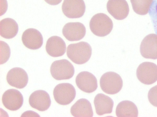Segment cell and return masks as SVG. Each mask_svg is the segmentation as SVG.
Here are the masks:
<instances>
[{
	"label": "cell",
	"instance_id": "21",
	"mask_svg": "<svg viewBox=\"0 0 157 117\" xmlns=\"http://www.w3.org/2000/svg\"><path fill=\"white\" fill-rule=\"evenodd\" d=\"M153 0H130L134 11L137 14H147Z\"/></svg>",
	"mask_w": 157,
	"mask_h": 117
},
{
	"label": "cell",
	"instance_id": "17",
	"mask_svg": "<svg viewBox=\"0 0 157 117\" xmlns=\"http://www.w3.org/2000/svg\"><path fill=\"white\" fill-rule=\"evenodd\" d=\"M94 103L96 113L98 115L111 113L112 112L113 101L110 97L104 94H97L94 98Z\"/></svg>",
	"mask_w": 157,
	"mask_h": 117
},
{
	"label": "cell",
	"instance_id": "4",
	"mask_svg": "<svg viewBox=\"0 0 157 117\" xmlns=\"http://www.w3.org/2000/svg\"><path fill=\"white\" fill-rule=\"evenodd\" d=\"M50 71L52 77L57 80L70 79L73 77L75 72L73 66L66 59L53 62L51 65Z\"/></svg>",
	"mask_w": 157,
	"mask_h": 117
},
{
	"label": "cell",
	"instance_id": "12",
	"mask_svg": "<svg viewBox=\"0 0 157 117\" xmlns=\"http://www.w3.org/2000/svg\"><path fill=\"white\" fill-rule=\"evenodd\" d=\"M31 107L40 111L47 110L51 104L49 94L45 91L39 90L33 92L29 98Z\"/></svg>",
	"mask_w": 157,
	"mask_h": 117
},
{
	"label": "cell",
	"instance_id": "5",
	"mask_svg": "<svg viewBox=\"0 0 157 117\" xmlns=\"http://www.w3.org/2000/svg\"><path fill=\"white\" fill-rule=\"evenodd\" d=\"M53 94L56 101L62 105L70 104L75 99L76 91L74 86L69 83L58 84L54 88Z\"/></svg>",
	"mask_w": 157,
	"mask_h": 117
},
{
	"label": "cell",
	"instance_id": "3",
	"mask_svg": "<svg viewBox=\"0 0 157 117\" xmlns=\"http://www.w3.org/2000/svg\"><path fill=\"white\" fill-rule=\"evenodd\" d=\"M100 86L105 93L114 94L118 93L123 86V81L120 76L116 72H108L103 74L100 79Z\"/></svg>",
	"mask_w": 157,
	"mask_h": 117
},
{
	"label": "cell",
	"instance_id": "22",
	"mask_svg": "<svg viewBox=\"0 0 157 117\" xmlns=\"http://www.w3.org/2000/svg\"><path fill=\"white\" fill-rule=\"evenodd\" d=\"M152 25L157 35V0H154L149 8L148 12Z\"/></svg>",
	"mask_w": 157,
	"mask_h": 117
},
{
	"label": "cell",
	"instance_id": "10",
	"mask_svg": "<svg viewBox=\"0 0 157 117\" xmlns=\"http://www.w3.org/2000/svg\"><path fill=\"white\" fill-rule=\"evenodd\" d=\"M141 55L146 58L157 59V35L151 34L147 35L142 41L140 47Z\"/></svg>",
	"mask_w": 157,
	"mask_h": 117
},
{
	"label": "cell",
	"instance_id": "19",
	"mask_svg": "<svg viewBox=\"0 0 157 117\" xmlns=\"http://www.w3.org/2000/svg\"><path fill=\"white\" fill-rule=\"evenodd\" d=\"M1 36L6 39L14 37L17 33L18 26L16 21L10 18H6L0 21Z\"/></svg>",
	"mask_w": 157,
	"mask_h": 117
},
{
	"label": "cell",
	"instance_id": "8",
	"mask_svg": "<svg viewBox=\"0 0 157 117\" xmlns=\"http://www.w3.org/2000/svg\"><path fill=\"white\" fill-rule=\"evenodd\" d=\"M4 107L11 111H16L22 106L23 98L21 93L15 89H10L3 93L2 98Z\"/></svg>",
	"mask_w": 157,
	"mask_h": 117
},
{
	"label": "cell",
	"instance_id": "18",
	"mask_svg": "<svg viewBox=\"0 0 157 117\" xmlns=\"http://www.w3.org/2000/svg\"><path fill=\"white\" fill-rule=\"evenodd\" d=\"M71 112L74 117H93V112L91 103L87 100L81 98L71 107Z\"/></svg>",
	"mask_w": 157,
	"mask_h": 117
},
{
	"label": "cell",
	"instance_id": "16",
	"mask_svg": "<svg viewBox=\"0 0 157 117\" xmlns=\"http://www.w3.org/2000/svg\"><path fill=\"white\" fill-rule=\"evenodd\" d=\"M66 48V44L63 40L56 36L49 38L46 45V50L47 53L54 57L63 55L65 53Z\"/></svg>",
	"mask_w": 157,
	"mask_h": 117
},
{
	"label": "cell",
	"instance_id": "14",
	"mask_svg": "<svg viewBox=\"0 0 157 117\" xmlns=\"http://www.w3.org/2000/svg\"><path fill=\"white\" fill-rule=\"evenodd\" d=\"M107 8L108 12L117 20L124 19L129 12L128 5L125 0H109Z\"/></svg>",
	"mask_w": 157,
	"mask_h": 117
},
{
	"label": "cell",
	"instance_id": "25",
	"mask_svg": "<svg viewBox=\"0 0 157 117\" xmlns=\"http://www.w3.org/2000/svg\"><path fill=\"white\" fill-rule=\"evenodd\" d=\"M48 4L52 5H56L58 4L62 0H44Z\"/></svg>",
	"mask_w": 157,
	"mask_h": 117
},
{
	"label": "cell",
	"instance_id": "6",
	"mask_svg": "<svg viewBox=\"0 0 157 117\" xmlns=\"http://www.w3.org/2000/svg\"><path fill=\"white\" fill-rule=\"evenodd\" d=\"M136 76L138 80L145 84L155 83L157 81V65L151 62L142 63L137 69Z\"/></svg>",
	"mask_w": 157,
	"mask_h": 117
},
{
	"label": "cell",
	"instance_id": "24",
	"mask_svg": "<svg viewBox=\"0 0 157 117\" xmlns=\"http://www.w3.org/2000/svg\"><path fill=\"white\" fill-rule=\"evenodd\" d=\"M148 98L150 103L157 107V85L151 88L148 92Z\"/></svg>",
	"mask_w": 157,
	"mask_h": 117
},
{
	"label": "cell",
	"instance_id": "7",
	"mask_svg": "<svg viewBox=\"0 0 157 117\" xmlns=\"http://www.w3.org/2000/svg\"><path fill=\"white\" fill-rule=\"evenodd\" d=\"M85 9L86 6L83 0H64L62 5L63 14L70 18L82 17Z\"/></svg>",
	"mask_w": 157,
	"mask_h": 117
},
{
	"label": "cell",
	"instance_id": "11",
	"mask_svg": "<svg viewBox=\"0 0 157 117\" xmlns=\"http://www.w3.org/2000/svg\"><path fill=\"white\" fill-rule=\"evenodd\" d=\"M64 37L70 41H79L82 39L86 33L84 25L78 22H70L66 24L62 29Z\"/></svg>",
	"mask_w": 157,
	"mask_h": 117
},
{
	"label": "cell",
	"instance_id": "13",
	"mask_svg": "<svg viewBox=\"0 0 157 117\" xmlns=\"http://www.w3.org/2000/svg\"><path fill=\"white\" fill-rule=\"evenodd\" d=\"M28 76L24 70L16 67L10 69L8 72L6 80L10 86L18 89H22L27 85Z\"/></svg>",
	"mask_w": 157,
	"mask_h": 117
},
{
	"label": "cell",
	"instance_id": "15",
	"mask_svg": "<svg viewBox=\"0 0 157 117\" xmlns=\"http://www.w3.org/2000/svg\"><path fill=\"white\" fill-rule=\"evenodd\" d=\"M21 38L24 46L31 49L40 48L43 43V38L41 33L34 28H30L25 30Z\"/></svg>",
	"mask_w": 157,
	"mask_h": 117
},
{
	"label": "cell",
	"instance_id": "2",
	"mask_svg": "<svg viewBox=\"0 0 157 117\" xmlns=\"http://www.w3.org/2000/svg\"><path fill=\"white\" fill-rule=\"evenodd\" d=\"M113 26L111 19L103 13L95 14L91 18L90 22V28L92 32L99 37H104L109 34Z\"/></svg>",
	"mask_w": 157,
	"mask_h": 117
},
{
	"label": "cell",
	"instance_id": "23",
	"mask_svg": "<svg viewBox=\"0 0 157 117\" xmlns=\"http://www.w3.org/2000/svg\"><path fill=\"white\" fill-rule=\"evenodd\" d=\"M1 62L2 64L6 63L9 59L10 54V49L9 45L5 42L1 41Z\"/></svg>",
	"mask_w": 157,
	"mask_h": 117
},
{
	"label": "cell",
	"instance_id": "9",
	"mask_svg": "<svg viewBox=\"0 0 157 117\" xmlns=\"http://www.w3.org/2000/svg\"><path fill=\"white\" fill-rule=\"evenodd\" d=\"M75 82L78 87L86 93L93 92L98 87L96 78L88 71H83L79 73L76 77Z\"/></svg>",
	"mask_w": 157,
	"mask_h": 117
},
{
	"label": "cell",
	"instance_id": "20",
	"mask_svg": "<svg viewBox=\"0 0 157 117\" xmlns=\"http://www.w3.org/2000/svg\"><path fill=\"white\" fill-rule=\"evenodd\" d=\"M116 113L118 117H136L138 112L136 106L133 102L129 101H124L117 105Z\"/></svg>",
	"mask_w": 157,
	"mask_h": 117
},
{
	"label": "cell",
	"instance_id": "1",
	"mask_svg": "<svg viewBox=\"0 0 157 117\" xmlns=\"http://www.w3.org/2000/svg\"><path fill=\"white\" fill-rule=\"evenodd\" d=\"M91 54V46L84 42L70 44L67 49L68 57L74 63L78 64H84L88 61Z\"/></svg>",
	"mask_w": 157,
	"mask_h": 117
}]
</instances>
